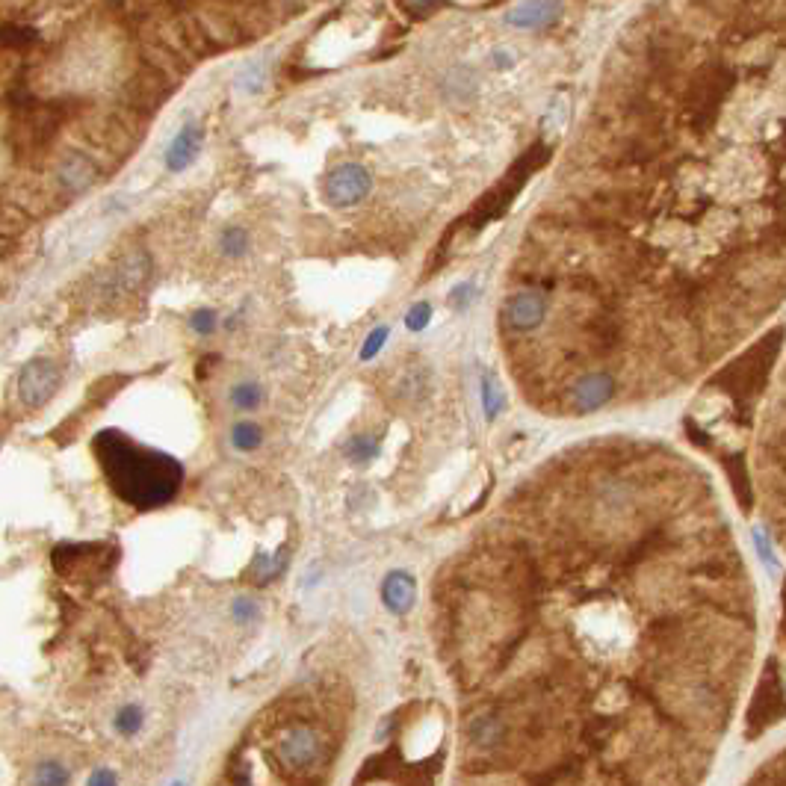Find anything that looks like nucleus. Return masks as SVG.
<instances>
[{
    "mask_svg": "<svg viewBox=\"0 0 786 786\" xmlns=\"http://www.w3.org/2000/svg\"><path fill=\"white\" fill-rule=\"evenodd\" d=\"M278 757L293 772H311L323 760V739L305 724L287 727L278 739Z\"/></svg>",
    "mask_w": 786,
    "mask_h": 786,
    "instance_id": "7ed1b4c3",
    "label": "nucleus"
},
{
    "mask_svg": "<svg viewBox=\"0 0 786 786\" xmlns=\"http://www.w3.org/2000/svg\"><path fill=\"white\" fill-rule=\"evenodd\" d=\"M287 568V553L284 550H278V553H261L255 562H252V580L258 583V586H269L272 580H278L281 577V571Z\"/></svg>",
    "mask_w": 786,
    "mask_h": 786,
    "instance_id": "4468645a",
    "label": "nucleus"
},
{
    "mask_svg": "<svg viewBox=\"0 0 786 786\" xmlns=\"http://www.w3.org/2000/svg\"><path fill=\"white\" fill-rule=\"evenodd\" d=\"M612 396H615V379L609 373H589L577 379L571 388V402L580 414L603 408Z\"/></svg>",
    "mask_w": 786,
    "mask_h": 786,
    "instance_id": "0eeeda50",
    "label": "nucleus"
},
{
    "mask_svg": "<svg viewBox=\"0 0 786 786\" xmlns=\"http://www.w3.org/2000/svg\"><path fill=\"white\" fill-rule=\"evenodd\" d=\"M388 337H391V328L388 326L373 328L370 337H367V343H364V349H361V361H373V358L385 349Z\"/></svg>",
    "mask_w": 786,
    "mask_h": 786,
    "instance_id": "4be33fe9",
    "label": "nucleus"
},
{
    "mask_svg": "<svg viewBox=\"0 0 786 786\" xmlns=\"http://www.w3.org/2000/svg\"><path fill=\"white\" fill-rule=\"evenodd\" d=\"M258 615H261V606H258L255 597H249V594L234 597V603H231V618H234L237 624H252V621H258Z\"/></svg>",
    "mask_w": 786,
    "mask_h": 786,
    "instance_id": "412c9836",
    "label": "nucleus"
},
{
    "mask_svg": "<svg viewBox=\"0 0 786 786\" xmlns=\"http://www.w3.org/2000/svg\"><path fill=\"white\" fill-rule=\"evenodd\" d=\"M228 396H231L234 408H240V411H255V408H261L263 405L266 391H263L258 382H237Z\"/></svg>",
    "mask_w": 786,
    "mask_h": 786,
    "instance_id": "6ab92c4d",
    "label": "nucleus"
},
{
    "mask_svg": "<svg viewBox=\"0 0 786 786\" xmlns=\"http://www.w3.org/2000/svg\"><path fill=\"white\" fill-rule=\"evenodd\" d=\"M201 142H204V131L198 122H187L181 131L175 133V139L169 142L166 154H163V163L169 172H184L187 166H193L201 151Z\"/></svg>",
    "mask_w": 786,
    "mask_h": 786,
    "instance_id": "6e6552de",
    "label": "nucleus"
},
{
    "mask_svg": "<svg viewBox=\"0 0 786 786\" xmlns=\"http://www.w3.org/2000/svg\"><path fill=\"white\" fill-rule=\"evenodd\" d=\"M417 600V583L408 571H391L382 583V603L391 609L393 615H405L411 612Z\"/></svg>",
    "mask_w": 786,
    "mask_h": 786,
    "instance_id": "1a4fd4ad",
    "label": "nucleus"
},
{
    "mask_svg": "<svg viewBox=\"0 0 786 786\" xmlns=\"http://www.w3.org/2000/svg\"><path fill=\"white\" fill-rule=\"evenodd\" d=\"M470 299H473V284H459V287L450 293V305H453V308H459V311L464 308V305H467V302H470Z\"/></svg>",
    "mask_w": 786,
    "mask_h": 786,
    "instance_id": "cd10ccee",
    "label": "nucleus"
},
{
    "mask_svg": "<svg viewBox=\"0 0 786 786\" xmlns=\"http://www.w3.org/2000/svg\"><path fill=\"white\" fill-rule=\"evenodd\" d=\"M467 739L479 751H494L506 739V721L497 713H482L467 721Z\"/></svg>",
    "mask_w": 786,
    "mask_h": 786,
    "instance_id": "f8f14e48",
    "label": "nucleus"
},
{
    "mask_svg": "<svg viewBox=\"0 0 786 786\" xmlns=\"http://www.w3.org/2000/svg\"><path fill=\"white\" fill-rule=\"evenodd\" d=\"M391 730H393V719H385L382 721V727H376V739H379V742H385Z\"/></svg>",
    "mask_w": 786,
    "mask_h": 786,
    "instance_id": "c756f323",
    "label": "nucleus"
},
{
    "mask_svg": "<svg viewBox=\"0 0 786 786\" xmlns=\"http://www.w3.org/2000/svg\"><path fill=\"white\" fill-rule=\"evenodd\" d=\"M60 391V370L48 358H33L18 376V396L27 408H42Z\"/></svg>",
    "mask_w": 786,
    "mask_h": 786,
    "instance_id": "20e7f679",
    "label": "nucleus"
},
{
    "mask_svg": "<svg viewBox=\"0 0 786 786\" xmlns=\"http://www.w3.org/2000/svg\"><path fill=\"white\" fill-rule=\"evenodd\" d=\"M405 12H411V15H432L438 6H402Z\"/></svg>",
    "mask_w": 786,
    "mask_h": 786,
    "instance_id": "7c9ffc66",
    "label": "nucleus"
},
{
    "mask_svg": "<svg viewBox=\"0 0 786 786\" xmlns=\"http://www.w3.org/2000/svg\"><path fill=\"white\" fill-rule=\"evenodd\" d=\"M110 488L133 509H160L172 503L184 485V464L160 450L142 447L116 429H104L92 441Z\"/></svg>",
    "mask_w": 786,
    "mask_h": 786,
    "instance_id": "f257e3e1",
    "label": "nucleus"
},
{
    "mask_svg": "<svg viewBox=\"0 0 786 786\" xmlns=\"http://www.w3.org/2000/svg\"><path fill=\"white\" fill-rule=\"evenodd\" d=\"M57 181L68 193H86L98 181V166H95L92 157H86L80 151H68L57 166Z\"/></svg>",
    "mask_w": 786,
    "mask_h": 786,
    "instance_id": "423d86ee",
    "label": "nucleus"
},
{
    "mask_svg": "<svg viewBox=\"0 0 786 786\" xmlns=\"http://www.w3.org/2000/svg\"><path fill=\"white\" fill-rule=\"evenodd\" d=\"M346 459L352 464H370L379 459V441L373 435H355L346 444Z\"/></svg>",
    "mask_w": 786,
    "mask_h": 786,
    "instance_id": "aec40b11",
    "label": "nucleus"
},
{
    "mask_svg": "<svg viewBox=\"0 0 786 786\" xmlns=\"http://www.w3.org/2000/svg\"><path fill=\"white\" fill-rule=\"evenodd\" d=\"M219 252H222L225 258H231V261L246 258V252H249V234H246L243 228H237V225L225 228V231L219 234Z\"/></svg>",
    "mask_w": 786,
    "mask_h": 786,
    "instance_id": "f3484780",
    "label": "nucleus"
},
{
    "mask_svg": "<svg viewBox=\"0 0 786 786\" xmlns=\"http://www.w3.org/2000/svg\"><path fill=\"white\" fill-rule=\"evenodd\" d=\"M86 786H119V775H116L110 766H98V769L89 775Z\"/></svg>",
    "mask_w": 786,
    "mask_h": 786,
    "instance_id": "bb28decb",
    "label": "nucleus"
},
{
    "mask_svg": "<svg viewBox=\"0 0 786 786\" xmlns=\"http://www.w3.org/2000/svg\"><path fill=\"white\" fill-rule=\"evenodd\" d=\"M145 727V710L139 704H122L113 716V730L122 736V739H133L139 736Z\"/></svg>",
    "mask_w": 786,
    "mask_h": 786,
    "instance_id": "2eb2a0df",
    "label": "nucleus"
},
{
    "mask_svg": "<svg viewBox=\"0 0 786 786\" xmlns=\"http://www.w3.org/2000/svg\"><path fill=\"white\" fill-rule=\"evenodd\" d=\"M482 408H485V420L488 423H497V417L503 414L506 408V396L500 391V385L494 382V376H482Z\"/></svg>",
    "mask_w": 786,
    "mask_h": 786,
    "instance_id": "a211bd4d",
    "label": "nucleus"
},
{
    "mask_svg": "<svg viewBox=\"0 0 786 786\" xmlns=\"http://www.w3.org/2000/svg\"><path fill=\"white\" fill-rule=\"evenodd\" d=\"M169 786H187V784H184V781H175V784H169Z\"/></svg>",
    "mask_w": 786,
    "mask_h": 786,
    "instance_id": "2f4dec72",
    "label": "nucleus"
},
{
    "mask_svg": "<svg viewBox=\"0 0 786 786\" xmlns=\"http://www.w3.org/2000/svg\"><path fill=\"white\" fill-rule=\"evenodd\" d=\"M190 328H193L196 334H201V337L213 334V331H216V311H213V308H198V311H193Z\"/></svg>",
    "mask_w": 786,
    "mask_h": 786,
    "instance_id": "393cba45",
    "label": "nucleus"
},
{
    "mask_svg": "<svg viewBox=\"0 0 786 786\" xmlns=\"http://www.w3.org/2000/svg\"><path fill=\"white\" fill-rule=\"evenodd\" d=\"M370 190H373V178L358 163H343V166L331 169L326 175V184H323V196L337 210L361 204L364 198L370 196Z\"/></svg>",
    "mask_w": 786,
    "mask_h": 786,
    "instance_id": "f03ea898",
    "label": "nucleus"
},
{
    "mask_svg": "<svg viewBox=\"0 0 786 786\" xmlns=\"http://www.w3.org/2000/svg\"><path fill=\"white\" fill-rule=\"evenodd\" d=\"M432 323V305L429 302H417L408 314H405V328L408 331H423Z\"/></svg>",
    "mask_w": 786,
    "mask_h": 786,
    "instance_id": "b1692460",
    "label": "nucleus"
},
{
    "mask_svg": "<svg viewBox=\"0 0 786 786\" xmlns=\"http://www.w3.org/2000/svg\"><path fill=\"white\" fill-rule=\"evenodd\" d=\"M231 444H234V450H240V453H255L263 444V429L258 423H252V420L234 423V429H231Z\"/></svg>",
    "mask_w": 786,
    "mask_h": 786,
    "instance_id": "dca6fc26",
    "label": "nucleus"
},
{
    "mask_svg": "<svg viewBox=\"0 0 786 786\" xmlns=\"http://www.w3.org/2000/svg\"><path fill=\"white\" fill-rule=\"evenodd\" d=\"M503 317L512 331H535L547 317V296L535 287L518 290L506 299Z\"/></svg>",
    "mask_w": 786,
    "mask_h": 786,
    "instance_id": "39448f33",
    "label": "nucleus"
},
{
    "mask_svg": "<svg viewBox=\"0 0 786 786\" xmlns=\"http://www.w3.org/2000/svg\"><path fill=\"white\" fill-rule=\"evenodd\" d=\"M447 83H450L453 95H473V89H476V80H473V74L467 68H453L447 74Z\"/></svg>",
    "mask_w": 786,
    "mask_h": 786,
    "instance_id": "5701e85b",
    "label": "nucleus"
},
{
    "mask_svg": "<svg viewBox=\"0 0 786 786\" xmlns=\"http://www.w3.org/2000/svg\"><path fill=\"white\" fill-rule=\"evenodd\" d=\"M754 538H757V547H760V556L766 559V565H769V568H775V556H772L769 538H766V535H760V532H754Z\"/></svg>",
    "mask_w": 786,
    "mask_h": 786,
    "instance_id": "c85d7f7f",
    "label": "nucleus"
},
{
    "mask_svg": "<svg viewBox=\"0 0 786 786\" xmlns=\"http://www.w3.org/2000/svg\"><path fill=\"white\" fill-rule=\"evenodd\" d=\"M30 784L33 786H68L71 784V769L57 757H45L33 766L30 772Z\"/></svg>",
    "mask_w": 786,
    "mask_h": 786,
    "instance_id": "ddd939ff",
    "label": "nucleus"
},
{
    "mask_svg": "<svg viewBox=\"0 0 786 786\" xmlns=\"http://www.w3.org/2000/svg\"><path fill=\"white\" fill-rule=\"evenodd\" d=\"M562 15L559 3H547V0H535V3H521L515 9L506 12V24L521 27V30H535V27H547Z\"/></svg>",
    "mask_w": 786,
    "mask_h": 786,
    "instance_id": "9b49d317",
    "label": "nucleus"
},
{
    "mask_svg": "<svg viewBox=\"0 0 786 786\" xmlns=\"http://www.w3.org/2000/svg\"><path fill=\"white\" fill-rule=\"evenodd\" d=\"M237 86L246 89V92H258V89L263 86V71H258V66H249L243 74H240Z\"/></svg>",
    "mask_w": 786,
    "mask_h": 786,
    "instance_id": "a878e982",
    "label": "nucleus"
},
{
    "mask_svg": "<svg viewBox=\"0 0 786 786\" xmlns=\"http://www.w3.org/2000/svg\"><path fill=\"white\" fill-rule=\"evenodd\" d=\"M151 272H154L151 255H148L145 249H133V252H128V255L119 261V266H116V281H119L122 290L136 293V290H142V287L151 281Z\"/></svg>",
    "mask_w": 786,
    "mask_h": 786,
    "instance_id": "9d476101",
    "label": "nucleus"
}]
</instances>
